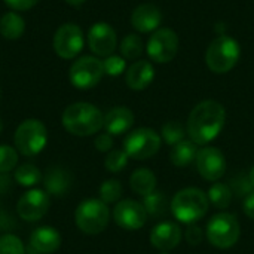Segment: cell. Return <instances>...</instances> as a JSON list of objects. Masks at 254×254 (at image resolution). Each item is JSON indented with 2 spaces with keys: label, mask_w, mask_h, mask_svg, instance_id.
Returning a JSON list of instances; mask_svg holds the SVG:
<instances>
[{
  "label": "cell",
  "mask_w": 254,
  "mask_h": 254,
  "mask_svg": "<svg viewBox=\"0 0 254 254\" xmlns=\"http://www.w3.org/2000/svg\"><path fill=\"white\" fill-rule=\"evenodd\" d=\"M183 238V232L177 223L162 222L156 225L150 232V244L161 253L174 250Z\"/></svg>",
  "instance_id": "16"
},
{
  "label": "cell",
  "mask_w": 254,
  "mask_h": 254,
  "mask_svg": "<svg viewBox=\"0 0 254 254\" xmlns=\"http://www.w3.org/2000/svg\"><path fill=\"white\" fill-rule=\"evenodd\" d=\"M128 159L129 158L124 149H113L107 153V156L104 159V167L109 173L118 174L128 165Z\"/></svg>",
  "instance_id": "31"
},
{
  "label": "cell",
  "mask_w": 254,
  "mask_h": 254,
  "mask_svg": "<svg viewBox=\"0 0 254 254\" xmlns=\"http://www.w3.org/2000/svg\"><path fill=\"white\" fill-rule=\"evenodd\" d=\"M0 254H25V249L16 235L3 234L0 237Z\"/></svg>",
  "instance_id": "34"
},
{
  "label": "cell",
  "mask_w": 254,
  "mask_h": 254,
  "mask_svg": "<svg viewBox=\"0 0 254 254\" xmlns=\"http://www.w3.org/2000/svg\"><path fill=\"white\" fill-rule=\"evenodd\" d=\"M205 235L213 247L228 250L238 243L241 237V226L237 216L229 213H219L208 220Z\"/></svg>",
  "instance_id": "7"
},
{
  "label": "cell",
  "mask_w": 254,
  "mask_h": 254,
  "mask_svg": "<svg viewBox=\"0 0 254 254\" xmlns=\"http://www.w3.org/2000/svg\"><path fill=\"white\" fill-rule=\"evenodd\" d=\"M63 127L76 137H89L97 134L104 125V115L91 103H73L65 107L61 116Z\"/></svg>",
  "instance_id": "2"
},
{
  "label": "cell",
  "mask_w": 254,
  "mask_h": 254,
  "mask_svg": "<svg viewBox=\"0 0 254 254\" xmlns=\"http://www.w3.org/2000/svg\"><path fill=\"white\" fill-rule=\"evenodd\" d=\"M198 155V144H195L192 140H183L177 144L173 146L171 152H170V161L173 165L183 168L190 165L192 162H195Z\"/></svg>",
  "instance_id": "22"
},
{
  "label": "cell",
  "mask_w": 254,
  "mask_h": 254,
  "mask_svg": "<svg viewBox=\"0 0 254 254\" xmlns=\"http://www.w3.org/2000/svg\"><path fill=\"white\" fill-rule=\"evenodd\" d=\"M98 193H100V199L109 205V204L119 202V199L122 198V193H124V188H122V183L119 180L109 179V180L103 182Z\"/></svg>",
  "instance_id": "29"
},
{
  "label": "cell",
  "mask_w": 254,
  "mask_h": 254,
  "mask_svg": "<svg viewBox=\"0 0 254 254\" xmlns=\"http://www.w3.org/2000/svg\"><path fill=\"white\" fill-rule=\"evenodd\" d=\"M161 149V135L152 128H137L124 140V150L128 158L146 161L155 156Z\"/></svg>",
  "instance_id": "8"
},
{
  "label": "cell",
  "mask_w": 254,
  "mask_h": 254,
  "mask_svg": "<svg viewBox=\"0 0 254 254\" xmlns=\"http://www.w3.org/2000/svg\"><path fill=\"white\" fill-rule=\"evenodd\" d=\"M147 55L150 60L159 64H165L174 60L179 51V36L171 28H158L147 40Z\"/></svg>",
  "instance_id": "10"
},
{
  "label": "cell",
  "mask_w": 254,
  "mask_h": 254,
  "mask_svg": "<svg viewBox=\"0 0 254 254\" xmlns=\"http://www.w3.org/2000/svg\"><path fill=\"white\" fill-rule=\"evenodd\" d=\"M159 254H168V253H159Z\"/></svg>",
  "instance_id": "45"
},
{
  "label": "cell",
  "mask_w": 254,
  "mask_h": 254,
  "mask_svg": "<svg viewBox=\"0 0 254 254\" xmlns=\"http://www.w3.org/2000/svg\"><path fill=\"white\" fill-rule=\"evenodd\" d=\"M134 125V113L124 106L113 107L104 115V125L107 134L110 135H122L131 129Z\"/></svg>",
  "instance_id": "20"
},
{
  "label": "cell",
  "mask_w": 254,
  "mask_h": 254,
  "mask_svg": "<svg viewBox=\"0 0 254 254\" xmlns=\"http://www.w3.org/2000/svg\"><path fill=\"white\" fill-rule=\"evenodd\" d=\"M170 207L173 216L180 223L193 225L205 217L210 201L204 190L198 188H185L173 196Z\"/></svg>",
  "instance_id": "3"
},
{
  "label": "cell",
  "mask_w": 254,
  "mask_h": 254,
  "mask_svg": "<svg viewBox=\"0 0 254 254\" xmlns=\"http://www.w3.org/2000/svg\"><path fill=\"white\" fill-rule=\"evenodd\" d=\"M10 180L6 177V174H0V193L7 192V189L10 188Z\"/></svg>",
  "instance_id": "41"
},
{
  "label": "cell",
  "mask_w": 254,
  "mask_h": 254,
  "mask_svg": "<svg viewBox=\"0 0 254 254\" xmlns=\"http://www.w3.org/2000/svg\"><path fill=\"white\" fill-rule=\"evenodd\" d=\"M229 188H231L232 193L238 195L240 198H246V196H249L252 192H254L253 186H252V183H250V180H249V174L246 176V174H243V173L235 174V176L229 180Z\"/></svg>",
  "instance_id": "33"
},
{
  "label": "cell",
  "mask_w": 254,
  "mask_h": 254,
  "mask_svg": "<svg viewBox=\"0 0 254 254\" xmlns=\"http://www.w3.org/2000/svg\"><path fill=\"white\" fill-rule=\"evenodd\" d=\"M83 31L79 25L67 22L58 27L54 36V51L63 60L76 58L83 49Z\"/></svg>",
  "instance_id": "11"
},
{
  "label": "cell",
  "mask_w": 254,
  "mask_h": 254,
  "mask_svg": "<svg viewBox=\"0 0 254 254\" xmlns=\"http://www.w3.org/2000/svg\"><path fill=\"white\" fill-rule=\"evenodd\" d=\"M241 57L240 43L226 34L217 36L205 51V64L216 74L229 73Z\"/></svg>",
  "instance_id": "4"
},
{
  "label": "cell",
  "mask_w": 254,
  "mask_h": 254,
  "mask_svg": "<svg viewBox=\"0 0 254 254\" xmlns=\"http://www.w3.org/2000/svg\"><path fill=\"white\" fill-rule=\"evenodd\" d=\"M1 131H3V121H1V118H0V134H1Z\"/></svg>",
  "instance_id": "44"
},
{
  "label": "cell",
  "mask_w": 254,
  "mask_h": 254,
  "mask_svg": "<svg viewBox=\"0 0 254 254\" xmlns=\"http://www.w3.org/2000/svg\"><path fill=\"white\" fill-rule=\"evenodd\" d=\"M195 164H196V170L201 174V177L204 180H208V182L216 183L226 173L225 155L217 147L205 146V147L199 149L196 159H195Z\"/></svg>",
  "instance_id": "14"
},
{
  "label": "cell",
  "mask_w": 254,
  "mask_h": 254,
  "mask_svg": "<svg viewBox=\"0 0 254 254\" xmlns=\"http://www.w3.org/2000/svg\"><path fill=\"white\" fill-rule=\"evenodd\" d=\"M103 67H104V74L119 76V74H122L125 71L127 61H125V58H122L119 55H109L103 61Z\"/></svg>",
  "instance_id": "35"
},
{
  "label": "cell",
  "mask_w": 254,
  "mask_h": 254,
  "mask_svg": "<svg viewBox=\"0 0 254 254\" xmlns=\"http://www.w3.org/2000/svg\"><path fill=\"white\" fill-rule=\"evenodd\" d=\"M42 182L49 196L63 198L71 188V174L61 165H54L46 171Z\"/></svg>",
  "instance_id": "19"
},
{
  "label": "cell",
  "mask_w": 254,
  "mask_h": 254,
  "mask_svg": "<svg viewBox=\"0 0 254 254\" xmlns=\"http://www.w3.org/2000/svg\"><path fill=\"white\" fill-rule=\"evenodd\" d=\"M110 222V210L101 199L89 198L82 201L74 211V223L85 235L101 234Z\"/></svg>",
  "instance_id": "5"
},
{
  "label": "cell",
  "mask_w": 254,
  "mask_h": 254,
  "mask_svg": "<svg viewBox=\"0 0 254 254\" xmlns=\"http://www.w3.org/2000/svg\"><path fill=\"white\" fill-rule=\"evenodd\" d=\"M232 195L234 193H232L229 185L220 183V182H216L214 185H211V188L208 189V193H207L208 201L220 210H226L231 205Z\"/></svg>",
  "instance_id": "27"
},
{
  "label": "cell",
  "mask_w": 254,
  "mask_h": 254,
  "mask_svg": "<svg viewBox=\"0 0 254 254\" xmlns=\"http://www.w3.org/2000/svg\"><path fill=\"white\" fill-rule=\"evenodd\" d=\"M162 22V12L156 4L143 3L132 10L131 25L138 33H153Z\"/></svg>",
  "instance_id": "17"
},
{
  "label": "cell",
  "mask_w": 254,
  "mask_h": 254,
  "mask_svg": "<svg viewBox=\"0 0 254 254\" xmlns=\"http://www.w3.org/2000/svg\"><path fill=\"white\" fill-rule=\"evenodd\" d=\"M186 134H188L186 128L179 121H170V122L164 124L162 129H161V138H164V141L168 146H174V144L183 141Z\"/></svg>",
  "instance_id": "30"
},
{
  "label": "cell",
  "mask_w": 254,
  "mask_h": 254,
  "mask_svg": "<svg viewBox=\"0 0 254 254\" xmlns=\"http://www.w3.org/2000/svg\"><path fill=\"white\" fill-rule=\"evenodd\" d=\"M141 204L144 205V208L147 211V216H150L153 219L164 217L167 214V210H168L167 196L161 190H155V192L143 196V202Z\"/></svg>",
  "instance_id": "26"
},
{
  "label": "cell",
  "mask_w": 254,
  "mask_h": 254,
  "mask_svg": "<svg viewBox=\"0 0 254 254\" xmlns=\"http://www.w3.org/2000/svg\"><path fill=\"white\" fill-rule=\"evenodd\" d=\"M249 180H250V183H252V186H253L254 189V167H252V170L249 173Z\"/></svg>",
  "instance_id": "43"
},
{
  "label": "cell",
  "mask_w": 254,
  "mask_h": 254,
  "mask_svg": "<svg viewBox=\"0 0 254 254\" xmlns=\"http://www.w3.org/2000/svg\"><path fill=\"white\" fill-rule=\"evenodd\" d=\"M155 79V68L146 60H138L129 65L125 74V82L132 91L146 89Z\"/></svg>",
  "instance_id": "21"
},
{
  "label": "cell",
  "mask_w": 254,
  "mask_h": 254,
  "mask_svg": "<svg viewBox=\"0 0 254 254\" xmlns=\"http://www.w3.org/2000/svg\"><path fill=\"white\" fill-rule=\"evenodd\" d=\"M243 210H244V213H246V216H247L249 219L254 220V192H252L249 196L244 198Z\"/></svg>",
  "instance_id": "39"
},
{
  "label": "cell",
  "mask_w": 254,
  "mask_h": 254,
  "mask_svg": "<svg viewBox=\"0 0 254 254\" xmlns=\"http://www.w3.org/2000/svg\"><path fill=\"white\" fill-rule=\"evenodd\" d=\"M119 49H121V54H122L124 58L137 60V58L141 57V54L144 51V43H143V39L138 34L129 33L122 39Z\"/></svg>",
  "instance_id": "28"
},
{
  "label": "cell",
  "mask_w": 254,
  "mask_h": 254,
  "mask_svg": "<svg viewBox=\"0 0 254 254\" xmlns=\"http://www.w3.org/2000/svg\"><path fill=\"white\" fill-rule=\"evenodd\" d=\"M51 198L43 189L27 190L16 202V213L24 222H39L49 211Z\"/></svg>",
  "instance_id": "12"
},
{
  "label": "cell",
  "mask_w": 254,
  "mask_h": 254,
  "mask_svg": "<svg viewBox=\"0 0 254 254\" xmlns=\"http://www.w3.org/2000/svg\"><path fill=\"white\" fill-rule=\"evenodd\" d=\"M67 4H71V6H80L82 3H85L86 0H64Z\"/></svg>",
  "instance_id": "42"
},
{
  "label": "cell",
  "mask_w": 254,
  "mask_h": 254,
  "mask_svg": "<svg viewBox=\"0 0 254 254\" xmlns=\"http://www.w3.org/2000/svg\"><path fill=\"white\" fill-rule=\"evenodd\" d=\"M113 137L107 132H103V134H98L94 140V146L98 152L101 153H109L110 150H113Z\"/></svg>",
  "instance_id": "36"
},
{
  "label": "cell",
  "mask_w": 254,
  "mask_h": 254,
  "mask_svg": "<svg viewBox=\"0 0 254 254\" xmlns=\"http://www.w3.org/2000/svg\"><path fill=\"white\" fill-rule=\"evenodd\" d=\"M13 143L18 153L27 158L36 156L48 144V129L39 119H25L16 128Z\"/></svg>",
  "instance_id": "6"
},
{
  "label": "cell",
  "mask_w": 254,
  "mask_h": 254,
  "mask_svg": "<svg viewBox=\"0 0 254 254\" xmlns=\"http://www.w3.org/2000/svg\"><path fill=\"white\" fill-rule=\"evenodd\" d=\"M103 76H104L103 61L91 55L77 58L71 64L68 71L70 82L77 89H91L97 86L103 79Z\"/></svg>",
  "instance_id": "9"
},
{
  "label": "cell",
  "mask_w": 254,
  "mask_h": 254,
  "mask_svg": "<svg viewBox=\"0 0 254 254\" xmlns=\"http://www.w3.org/2000/svg\"><path fill=\"white\" fill-rule=\"evenodd\" d=\"M25 31V21L16 12H6L0 18V34L7 40L19 39Z\"/></svg>",
  "instance_id": "24"
},
{
  "label": "cell",
  "mask_w": 254,
  "mask_h": 254,
  "mask_svg": "<svg viewBox=\"0 0 254 254\" xmlns=\"http://www.w3.org/2000/svg\"><path fill=\"white\" fill-rule=\"evenodd\" d=\"M13 220L12 217H9L7 214L4 213H0V231H7L10 226H13Z\"/></svg>",
  "instance_id": "40"
},
{
  "label": "cell",
  "mask_w": 254,
  "mask_h": 254,
  "mask_svg": "<svg viewBox=\"0 0 254 254\" xmlns=\"http://www.w3.org/2000/svg\"><path fill=\"white\" fill-rule=\"evenodd\" d=\"M30 247L39 254H54L61 247V234L52 226H39L30 235Z\"/></svg>",
  "instance_id": "18"
},
{
  "label": "cell",
  "mask_w": 254,
  "mask_h": 254,
  "mask_svg": "<svg viewBox=\"0 0 254 254\" xmlns=\"http://www.w3.org/2000/svg\"><path fill=\"white\" fill-rule=\"evenodd\" d=\"M18 150L7 144H0V174H7L18 164Z\"/></svg>",
  "instance_id": "32"
},
{
  "label": "cell",
  "mask_w": 254,
  "mask_h": 254,
  "mask_svg": "<svg viewBox=\"0 0 254 254\" xmlns=\"http://www.w3.org/2000/svg\"><path fill=\"white\" fill-rule=\"evenodd\" d=\"M185 240L190 244V246H199L204 240V232L199 226L193 225H188V229L185 232Z\"/></svg>",
  "instance_id": "37"
},
{
  "label": "cell",
  "mask_w": 254,
  "mask_h": 254,
  "mask_svg": "<svg viewBox=\"0 0 254 254\" xmlns=\"http://www.w3.org/2000/svg\"><path fill=\"white\" fill-rule=\"evenodd\" d=\"M13 10H28L37 4L39 0H3Z\"/></svg>",
  "instance_id": "38"
},
{
  "label": "cell",
  "mask_w": 254,
  "mask_h": 254,
  "mask_svg": "<svg viewBox=\"0 0 254 254\" xmlns=\"http://www.w3.org/2000/svg\"><path fill=\"white\" fill-rule=\"evenodd\" d=\"M13 180L16 182V185H19L22 188L33 189L43 180V176H42V171L34 164H22L15 168Z\"/></svg>",
  "instance_id": "25"
},
{
  "label": "cell",
  "mask_w": 254,
  "mask_h": 254,
  "mask_svg": "<svg viewBox=\"0 0 254 254\" xmlns=\"http://www.w3.org/2000/svg\"><path fill=\"white\" fill-rule=\"evenodd\" d=\"M88 45L97 57L113 55L118 45L116 31L107 22H95L88 31Z\"/></svg>",
  "instance_id": "15"
},
{
  "label": "cell",
  "mask_w": 254,
  "mask_h": 254,
  "mask_svg": "<svg viewBox=\"0 0 254 254\" xmlns=\"http://www.w3.org/2000/svg\"><path fill=\"white\" fill-rule=\"evenodd\" d=\"M113 220L124 231H138L147 222L144 205L134 199H122L113 208Z\"/></svg>",
  "instance_id": "13"
},
{
  "label": "cell",
  "mask_w": 254,
  "mask_h": 254,
  "mask_svg": "<svg viewBox=\"0 0 254 254\" xmlns=\"http://www.w3.org/2000/svg\"><path fill=\"white\" fill-rule=\"evenodd\" d=\"M226 122V110L216 100H204L198 103L186 124V131L190 140L198 146H207L223 129Z\"/></svg>",
  "instance_id": "1"
},
{
  "label": "cell",
  "mask_w": 254,
  "mask_h": 254,
  "mask_svg": "<svg viewBox=\"0 0 254 254\" xmlns=\"http://www.w3.org/2000/svg\"><path fill=\"white\" fill-rule=\"evenodd\" d=\"M129 186L134 193L146 196L156 190V176L149 168H138L131 174Z\"/></svg>",
  "instance_id": "23"
}]
</instances>
